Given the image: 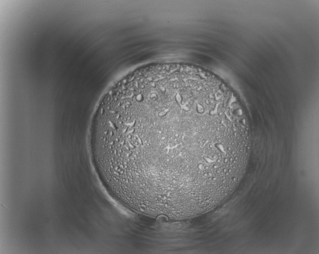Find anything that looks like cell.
<instances>
[{
	"label": "cell",
	"instance_id": "6da1fadb",
	"mask_svg": "<svg viewBox=\"0 0 319 254\" xmlns=\"http://www.w3.org/2000/svg\"><path fill=\"white\" fill-rule=\"evenodd\" d=\"M234 122L180 86L124 88L103 100L90 128L93 163L122 205L151 215L193 209L221 175Z\"/></svg>",
	"mask_w": 319,
	"mask_h": 254
}]
</instances>
